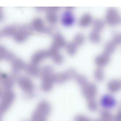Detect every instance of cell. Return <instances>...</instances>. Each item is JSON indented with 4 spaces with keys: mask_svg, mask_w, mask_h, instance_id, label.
I'll return each mask as SVG.
<instances>
[{
    "mask_svg": "<svg viewBox=\"0 0 121 121\" xmlns=\"http://www.w3.org/2000/svg\"><path fill=\"white\" fill-rule=\"evenodd\" d=\"M51 110V107L48 102L41 101L32 114L30 121H47Z\"/></svg>",
    "mask_w": 121,
    "mask_h": 121,
    "instance_id": "cell-1",
    "label": "cell"
},
{
    "mask_svg": "<svg viewBox=\"0 0 121 121\" xmlns=\"http://www.w3.org/2000/svg\"><path fill=\"white\" fill-rule=\"evenodd\" d=\"M1 114L4 113L9 108L15 98L14 93L11 90H3L1 92Z\"/></svg>",
    "mask_w": 121,
    "mask_h": 121,
    "instance_id": "cell-2",
    "label": "cell"
},
{
    "mask_svg": "<svg viewBox=\"0 0 121 121\" xmlns=\"http://www.w3.org/2000/svg\"><path fill=\"white\" fill-rule=\"evenodd\" d=\"M18 85L20 88L28 95L32 96L35 90L34 83L31 79L26 77H22L18 79Z\"/></svg>",
    "mask_w": 121,
    "mask_h": 121,
    "instance_id": "cell-3",
    "label": "cell"
},
{
    "mask_svg": "<svg viewBox=\"0 0 121 121\" xmlns=\"http://www.w3.org/2000/svg\"><path fill=\"white\" fill-rule=\"evenodd\" d=\"M100 104L104 109H110L116 106L117 101L113 95L110 94H106L101 97Z\"/></svg>",
    "mask_w": 121,
    "mask_h": 121,
    "instance_id": "cell-4",
    "label": "cell"
},
{
    "mask_svg": "<svg viewBox=\"0 0 121 121\" xmlns=\"http://www.w3.org/2000/svg\"><path fill=\"white\" fill-rule=\"evenodd\" d=\"M53 73L46 74L41 76L42 82V90L44 92H49L52 90L54 83Z\"/></svg>",
    "mask_w": 121,
    "mask_h": 121,
    "instance_id": "cell-5",
    "label": "cell"
},
{
    "mask_svg": "<svg viewBox=\"0 0 121 121\" xmlns=\"http://www.w3.org/2000/svg\"><path fill=\"white\" fill-rule=\"evenodd\" d=\"M75 72L72 70H69L63 73L54 75L53 80L54 82L58 84L64 83L74 76Z\"/></svg>",
    "mask_w": 121,
    "mask_h": 121,
    "instance_id": "cell-6",
    "label": "cell"
},
{
    "mask_svg": "<svg viewBox=\"0 0 121 121\" xmlns=\"http://www.w3.org/2000/svg\"><path fill=\"white\" fill-rule=\"evenodd\" d=\"M30 27L26 26H22L14 35V39L18 42L24 41L31 32Z\"/></svg>",
    "mask_w": 121,
    "mask_h": 121,
    "instance_id": "cell-7",
    "label": "cell"
},
{
    "mask_svg": "<svg viewBox=\"0 0 121 121\" xmlns=\"http://www.w3.org/2000/svg\"><path fill=\"white\" fill-rule=\"evenodd\" d=\"M106 20L110 25H115L120 20L119 16L117 11L114 9H109L106 15Z\"/></svg>",
    "mask_w": 121,
    "mask_h": 121,
    "instance_id": "cell-8",
    "label": "cell"
},
{
    "mask_svg": "<svg viewBox=\"0 0 121 121\" xmlns=\"http://www.w3.org/2000/svg\"><path fill=\"white\" fill-rule=\"evenodd\" d=\"M82 91L83 95L87 99H92V98L95 95L96 93V88L94 85L91 84H86L82 86Z\"/></svg>",
    "mask_w": 121,
    "mask_h": 121,
    "instance_id": "cell-9",
    "label": "cell"
},
{
    "mask_svg": "<svg viewBox=\"0 0 121 121\" xmlns=\"http://www.w3.org/2000/svg\"><path fill=\"white\" fill-rule=\"evenodd\" d=\"M1 81L4 90H11L13 85V80L12 78L5 74L1 75Z\"/></svg>",
    "mask_w": 121,
    "mask_h": 121,
    "instance_id": "cell-10",
    "label": "cell"
},
{
    "mask_svg": "<svg viewBox=\"0 0 121 121\" xmlns=\"http://www.w3.org/2000/svg\"><path fill=\"white\" fill-rule=\"evenodd\" d=\"M48 52L40 51L36 53L32 58V63L35 65H37L42 59L48 56Z\"/></svg>",
    "mask_w": 121,
    "mask_h": 121,
    "instance_id": "cell-11",
    "label": "cell"
},
{
    "mask_svg": "<svg viewBox=\"0 0 121 121\" xmlns=\"http://www.w3.org/2000/svg\"><path fill=\"white\" fill-rule=\"evenodd\" d=\"M109 60V55L104 53L103 54L97 56L95 59L96 64L99 66H103L107 64Z\"/></svg>",
    "mask_w": 121,
    "mask_h": 121,
    "instance_id": "cell-12",
    "label": "cell"
},
{
    "mask_svg": "<svg viewBox=\"0 0 121 121\" xmlns=\"http://www.w3.org/2000/svg\"><path fill=\"white\" fill-rule=\"evenodd\" d=\"M32 26L35 30L38 31L44 32L46 30L43 21L39 18L36 19L33 21Z\"/></svg>",
    "mask_w": 121,
    "mask_h": 121,
    "instance_id": "cell-13",
    "label": "cell"
},
{
    "mask_svg": "<svg viewBox=\"0 0 121 121\" xmlns=\"http://www.w3.org/2000/svg\"><path fill=\"white\" fill-rule=\"evenodd\" d=\"M25 69L27 73L32 76L35 77L38 76L40 73V70L36 65L32 63L28 65Z\"/></svg>",
    "mask_w": 121,
    "mask_h": 121,
    "instance_id": "cell-14",
    "label": "cell"
},
{
    "mask_svg": "<svg viewBox=\"0 0 121 121\" xmlns=\"http://www.w3.org/2000/svg\"><path fill=\"white\" fill-rule=\"evenodd\" d=\"M62 23L66 26H70L73 23L74 19L71 13L68 12L65 13L62 17Z\"/></svg>",
    "mask_w": 121,
    "mask_h": 121,
    "instance_id": "cell-15",
    "label": "cell"
},
{
    "mask_svg": "<svg viewBox=\"0 0 121 121\" xmlns=\"http://www.w3.org/2000/svg\"><path fill=\"white\" fill-rule=\"evenodd\" d=\"M53 44L59 48L63 47L65 44V41L62 35L60 34H56L54 37Z\"/></svg>",
    "mask_w": 121,
    "mask_h": 121,
    "instance_id": "cell-16",
    "label": "cell"
},
{
    "mask_svg": "<svg viewBox=\"0 0 121 121\" xmlns=\"http://www.w3.org/2000/svg\"><path fill=\"white\" fill-rule=\"evenodd\" d=\"M109 89L112 92H117L121 89V80H112L110 82L108 86Z\"/></svg>",
    "mask_w": 121,
    "mask_h": 121,
    "instance_id": "cell-17",
    "label": "cell"
},
{
    "mask_svg": "<svg viewBox=\"0 0 121 121\" xmlns=\"http://www.w3.org/2000/svg\"><path fill=\"white\" fill-rule=\"evenodd\" d=\"M92 22V17L89 14H86L83 16L79 22L81 26L85 27L90 24Z\"/></svg>",
    "mask_w": 121,
    "mask_h": 121,
    "instance_id": "cell-18",
    "label": "cell"
},
{
    "mask_svg": "<svg viewBox=\"0 0 121 121\" xmlns=\"http://www.w3.org/2000/svg\"><path fill=\"white\" fill-rule=\"evenodd\" d=\"M17 32V29L15 26H9L4 29L1 32L4 36H9L14 35Z\"/></svg>",
    "mask_w": 121,
    "mask_h": 121,
    "instance_id": "cell-19",
    "label": "cell"
},
{
    "mask_svg": "<svg viewBox=\"0 0 121 121\" xmlns=\"http://www.w3.org/2000/svg\"><path fill=\"white\" fill-rule=\"evenodd\" d=\"M12 65L14 70L17 72L25 67L24 63L19 59H14Z\"/></svg>",
    "mask_w": 121,
    "mask_h": 121,
    "instance_id": "cell-20",
    "label": "cell"
},
{
    "mask_svg": "<svg viewBox=\"0 0 121 121\" xmlns=\"http://www.w3.org/2000/svg\"><path fill=\"white\" fill-rule=\"evenodd\" d=\"M47 20L51 24H55L57 20V17L55 11L49 10L47 15Z\"/></svg>",
    "mask_w": 121,
    "mask_h": 121,
    "instance_id": "cell-21",
    "label": "cell"
},
{
    "mask_svg": "<svg viewBox=\"0 0 121 121\" xmlns=\"http://www.w3.org/2000/svg\"><path fill=\"white\" fill-rule=\"evenodd\" d=\"M67 51L70 55H73L77 51V46L73 42L70 43L67 45Z\"/></svg>",
    "mask_w": 121,
    "mask_h": 121,
    "instance_id": "cell-22",
    "label": "cell"
},
{
    "mask_svg": "<svg viewBox=\"0 0 121 121\" xmlns=\"http://www.w3.org/2000/svg\"><path fill=\"white\" fill-rule=\"evenodd\" d=\"M84 36L83 35L81 34L77 35H76L73 40V43H74L76 46H80L82 45L84 42Z\"/></svg>",
    "mask_w": 121,
    "mask_h": 121,
    "instance_id": "cell-23",
    "label": "cell"
},
{
    "mask_svg": "<svg viewBox=\"0 0 121 121\" xmlns=\"http://www.w3.org/2000/svg\"><path fill=\"white\" fill-rule=\"evenodd\" d=\"M90 39L94 43H97L100 41V36L98 32L95 31L93 32L90 35Z\"/></svg>",
    "mask_w": 121,
    "mask_h": 121,
    "instance_id": "cell-24",
    "label": "cell"
},
{
    "mask_svg": "<svg viewBox=\"0 0 121 121\" xmlns=\"http://www.w3.org/2000/svg\"><path fill=\"white\" fill-rule=\"evenodd\" d=\"M104 26V24L102 20H98L94 22V27L95 31L98 32V31L102 29Z\"/></svg>",
    "mask_w": 121,
    "mask_h": 121,
    "instance_id": "cell-25",
    "label": "cell"
},
{
    "mask_svg": "<svg viewBox=\"0 0 121 121\" xmlns=\"http://www.w3.org/2000/svg\"><path fill=\"white\" fill-rule=\"evenodd\" d=\"M115 48V43L114 42H109L105 46V53L109 54L112 53L114 50Z\"/></svg>",
    "mask_w": 121,
    "mask_h": 121,
    "instance_id": "cell-26",
    "label": "cell"
},
{
    "mask_svg": "<svg viewBox=\"0 0 121 121\" xmlns=\"http://www.w3.org/2000/svg\"><path fill=\"white\" fill-rule=\"evenodd\" d=\"M95 77L98 81H101L104 77V73L102 69H98L95 72Z\"/></svg>",
    "mask_w": 121,
    "mask_h": 121,
    "instance_id": "cell-27",
    "label": "cell"
},
{
    "mask_svg": "<svg viewBox=\"0 0 121 121\" xmlns=\"http://www.w3.org/2000/svg\"><path fill=\"white\" fill-rule=\"evenodd\" d=\"M52 58L54 62L57 64L61 63L63 60V56L59 53L56 54Z\"/></svg>",
    "mask_w": 121,
    "mask_h": 121,
    "instance_id": "cell-28",
    "label": "cell"
},
{
    "mask_svg": "<svg viewBox=\"0 0 121 121\" xmlns=\"http://www.w3.org/2000/svg\"><path fill=\"white\" fill-rule=\"evenodd\" d=\"M76 80L78 83L80 84L82 87L86 84V79L84 76L81 75L78 76L76 77Z\"/></svg>",
    "mask_w": 121,
    "mask_h": 121,
    "instance_id": "cell-29",
    "label": "cell"
},
{
    "mask_svg": "<svg viewBox=\"0 0 121 121\" xmlns=\"http://www.w3.org/2000/svg\"><path fill=\"white\" fill-rule=\"evenodd\" d=\"M74 121H90V120L85 116L78 115L75 117Z\"/></svg>",
    "mask_w": 121,
    "mask_h": 121,
    "instance_id": "cell-30",
    "label": "cell"
}]
</instances>
